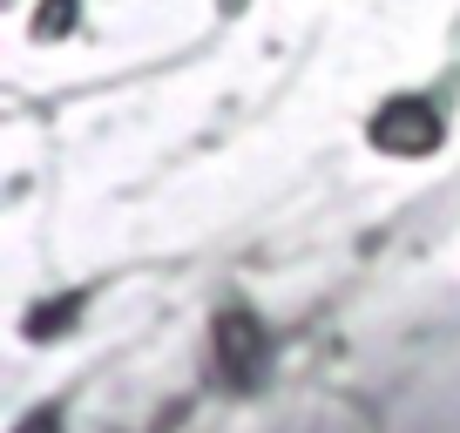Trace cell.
<instances>
[{"label":"cell","mask_w":460,"mask_h":433,"mask_svg":"<svg viewBox=\"0 0 460 433\" xmlns=\"http://www.w3.org/2000/svg\"><path fill=\"white\" fill-rule=\"evenodd\" d=\"M373 143L386 149V156H427L433 143H440V109L433 102H386L373 116Z\"/></svg>","instance_id":"6da1fadb"},{"label":"cell","mask_w":460,"mask_h":433,"mask_svg":"<svg viewBox=\"0 0 460 433\" xmlns=\"http://www.w3.org/2000/svg\"><path fill=\"white\" fill-rule=\"evenodd\" d=\"M217 359H224L237 379H258V359H264V325H258L251 312H224V318H217Z\"/></svg>","instance_id":"7a4b0ae2"}]
</instances>
